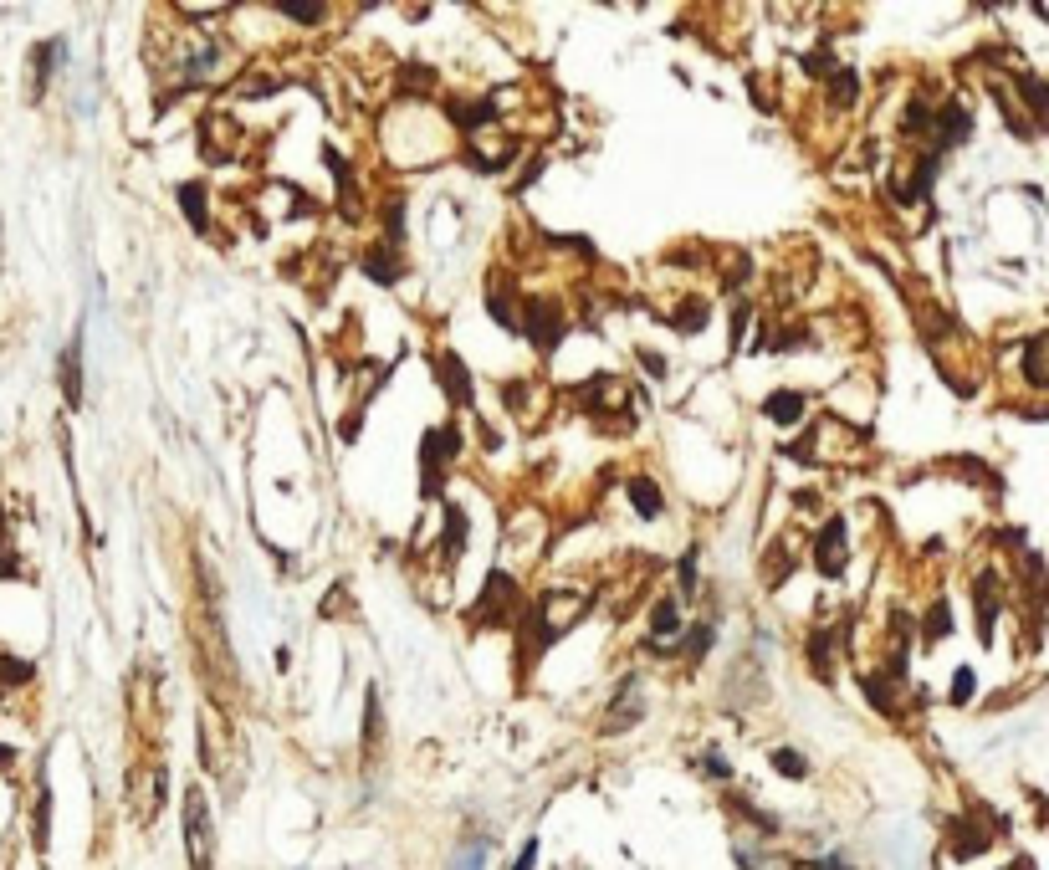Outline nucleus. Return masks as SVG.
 I'll list each match as a JSON object with an SVG mask.
<instances>
[{
  "mask_svg": "<svg viewBox=\"0 0 1049 870\" xmlns=\"http://www.w3.org/2000/svg\"><path fill=\"white\" fill-rule=\"evenodd\" d=\"M773 763H778V773H783V778H804V773H809V763H804L799 753H789V748H778V753H773Z\"/></svg>",
  "mask_w": 1049,
  "mask_h": 870,
  "instance_id": "26",
  "label": "nucleus"
},
{
  "mask_svg": "<svg viewBox=\"0 0 1049 870\" xmlns=\"http://www.w3.org/2000/svg\"><path fill=\"white\" fill-rule=\"evenodd\" d=\"M277 11L292 16V21H302V26H318L323 21V6H308V0H277Z\"/></svg>",
  "mask_w": 1049,
  "mask_h": 870,
  "instance_id": "23",
  "label": "nucleus"
},
{
  "mask_svg": "<svg viewBox=\"0 0 1049 870\" xmlns=\"http://www.w3.org/2000/svg\"><path fill=\"white\" fill-rule=\"evenodd\" d=\"M466 446V435H461V425L456 420H446V425H435V430H425V441H420V492L425 497H435L446 487V461L456 456Z\"/></svg>",
  "mask_w": 1049,
  "mask_h": 870,
  "instance_id": "1",
  "label": "nucleus"
},
{
  "mask_svg": "<svg viewBox=\"0 0 1049 870\" xmlns=\"http://www.w3.org/2000/svg\"><path fill=\"white\" fill-rule=\"evenodd\" d=\"M364 737H369V743L379 737V691H374V686H369V696H364Z\"/></svg>",
  "mask_w": 1049,
  "mask_h": 870,
  "instance_id": "27",
  "label": "nucleus"
},
{
  "mask_svg": "<svg viewBox=\"0 0 1049 870\" xmlns=\"http://www.w3.org/2000/svg\"><path fill=\"white\" fill-rule=\"evenodd\" d=\"M973 594H978V635L983 640H993V620H998V609H1003V589H998V574H978V584H973Z\"/></svg>",
  "mask_w": 1049,
  "mask_h": 870,
  "instance_id": "8",
  "label": "nucleus"
},
{
  "mask_svg": "<svg viewBox=\"0 0 1049 870\" xmlns=\"http://www.w3.org/2000/svg\"><path fill=\"white\" fill-rule=\"evenodd\" d=\"M707 773H717V778H727L732 768H727V758H722V753H707Z\"/></svg>",
  "mask_w": 1049,
  "mask_h": 870,
  "instance_id": "32",
  "label": "nucleus"
},
{
  "mask_svg": "<svg viewBox=\"0 0 1049 870\" xmlns=\"http://www.w3.org/2000/svg\"><path fill=\"white\" fill-rule=\"evenodd\" d=\"M835 645H845V640L824 635V630H814V635H809V645H804V650H809V666H814V671H819L824 681L835 676V666H829V650H835Z\"/></svg>",
  "mask_w": 1049,
  "mask_h": 870,
  "instance_id": "15",
  "label": "nucleus"
},
{
  "mask_svg": "<svg viewBox=\"0 0 1049 870\" xmlns=\"http://www.w3.org/2000/svg\"><path fill=\"white\" fill-rule=\"evenodd\" d=\"M947 635H952V609H947V599H932V615H927V625H922V640L937 645V640H947Z\"/></svg>",
  "mask_w": 1049,
  "mask_h": 870,
  "instance_id": "19",
  "label": "nucleus"
},
{
  "mask_svg": "<svg viewBox=\"0 0 1049 870\" xmlns=\"http://www.w3.org/2000/svg\"><path fill=\"white\" fill-rule=\"evenodd\" d=\"M430 369H435V379L446 384V395L456 400V405H471L476 395H471V374H466V364L451 354V348H441V354H430Z\"/></svg>",
  "mask_w": 1049,
  "mask_h": 870,
  "instance_id": "7",
  "label": "nucleus"
},
{
  "mask_svg": "<svg viewBox=\"0 0 1049 870\" xmlns=\"http://www.w3.org/2000/svg\"><path fill=\"white\" fill-rule=\"evenodd\" d=\"M804 410H809L804 389H778V395L763 400V415H768L773 425H794V420H804Z\"/></svg>",
  "mask_w": 1049,
  "mask_h": 870,
  "instance_id": "10",
  "label": "nucleus"
},
{
  "mask_svg": "<svg viewBox=\"0 0 1049 870\" xmlns=\"http://www.w3.org/2000/svg\"><path fill=\"white\" fill-rule=\"evenodd\" d=\"M1044 348H1049V338L1044 333H1034L1029 338V348H1024V379H1029V389H1044Z\"/></svg>",
  "mask_w": 1049,
  "mask_h": 870,
  "instance_id": "16",
  "label": "nucleus"
},
{
  "mask_svg": "<svg viewBox=\"0 0 1049 870\" xmlns=\"http://www.w3.org/2000/svg\"><path fill=\"white\" fill-rule=\"evenodd\" d=\"M62 395H67L72 410L82 405V323H77L72 343L62 348Z\"/></svg>",
  "mask_w": 1049,
  "mask_h": 870,
  "instance_id": "9",
  "label": "nucleus"
},
{
  "mask_svg": "<svg viewBox=\"0 0 1049 870\" xmlns=\"http://www.w3.org/2000/svg\"><path fill=\"white\" fill-rule=\"evenodd\" d=\"M630 502H635V512H640V517H661V512H666L661 487H655V476H645V471H635V476H630Z\"/></svg>",
  "mask_w": 1049,
  "mask_h": 870,
  "instance_id": "12",
  "label": "nucleus"
},
{
  "mask_svg": "<svg viewBox=\"0 0 1049 870\" xmlns=\"http://www.w3.org/2000/svg\"><path fill=\"white\" fill-rule=\"evenodd\" d=\"M517 328H522V338H528L538 354H553L558 338H563V308H558V302H548V297H533L528 308H522Z\"/></svg>",
  "mask_w": 1049,
  "mask_h": 870,
  "instance_id": "4",
  "label": "nucleus"
},
{
  "mask_svg": "<svg viewBox=\"0 0 1049 870\" xmlns=\"http://www.w3.org/2000/svg\"><path fill=\"white\" fill-rule=\"evenodd\" d=\"M681 625V609H676V599H661L650 609V635H671Z\"/></svg>",
  "mask_w": 1049,
  "mask_h": 870,
  "instance_id": "21",
  "label": "nucleus"
},
{
  "mask_svg": "<svg viewBox=\"0 0 1049 870\" xmlns=\"http://www.w3.org/2000/svg\"><path fill=\"white\" fill-rule=\"evenodd\" d=\"M814 563L824 579H840L845 574V517H829L819 538H814Z\"/></svg>",
  "mask_w": 1049,
  "mask_h": 870,
  "instance_id": "5",
  "label": "nucleus"
},
{
  "mask_svg": "<svg viewBox=\"0 0 1049 870\" xmlns=\"http://www.w3.org/2000/svg\"><path fill=\"white\" fill-rule=\"evenodd\" d=\"M676 579H681V594H696V548L676 558Z\"/></svg>",
  "mask_w": 1049,
  "mask_h": 870,
  "instance_id": "25",
  "label": "nucleus"
},
{
  "mask_svg": "<svg viewBox=\"0 0 1049 870\" xmlns=\"http://www.w3.org/2000/svg\"><path fill=\"white\" fill-rule=\"evenodd\" d=\"M364 272L379 282V287H389V282H400V256L389 251V241L384 246H369L364 251Z\"/></svg>",
  "mask_w": 1049,
  "mask_h": 870,
  "instance_id": "13",
  "label": "nucleus"
},
{
  "mask_svg": "<svg viewBox=\"0 0 1049 870\" xmlns=\"http://www.w3.org/2000/svg\"><path fill=\"white\" fill-rule=\"evenodd\" d=\"M533 860H538V845H522V855H517L512 870H533Z\"/></svg>",
  "mask_w": 1049,
  "mask_h": 870,
  "instance_id": "33",
  "label": "nucleus"
},
{
  "mask_svg": "<svg viewBox=\"0 0 1049 870\" xmlns=\"http://www.w3.org/2000/svg\"><path fill=\"white\" fill-rule=\"evenodd\" d=\"M517 609H522L517 579H512V574H502V569H492V574H487L482 599H476V609H471V625H476V630H487V625H512V620H517Z\"/></svg>",
  "mask_w": 1049,
  "mask_h": 870,
  "instance_id": "3",
  "label": "nucleus"
},
{
  "mask_svg": "<svg viewBox=\"0 0 1049 870\" xmlns=\"http://www.w3.org/2000/svg\"><path fill=\"white\" fill-rule=\"evenodd\" d=\"M461 543H466V512L461 507H446V563L461 558Z\"/></svg>",
  "mask_w": 1049,
  "mask_h": 870,
  "instance_id": "20",
  "label": "nucleus"
},
{
  "mask_svg": "<svg viewBox=\"0 0 1049 870\" xmlns=\"http://www.w3.org/2000/svg\"><path fill=\"white\" fill-rule=\"evenodd\" d=\"M1014 82H1019V93H1024V103H1029L1034 123H1044V113H1049V108H1044V82H1039L1034 72H1019V67H1014Z\"/></svg>",
  "mask_w": 1049,
  "mask_h": 870,
  "instance_id": "18",
  "label": "nucleus"
},
{
  "mask_svg": "<svg viewBox=\"0 0 1049 870\" xmlns=\"http://www.w3.org/2000/svg\"><path fill=\"white\" fill-rule=\"evenodd\" d=\"M185 855H190V870H215V830H210V804L200 783H190L185 794Z\"/></svg>",
  "mask_w": 1049,
  "mask_h": 870,
  "instance_id": "2",
  "label": "nucleus"
},
{
  "mask_svg": "<svg viewBox=\"0 0 1049 870\" xmlns=\"http://www.w3.org/2000/svg\"><path fill=\"white\" fill-rule=\"evenodd\" d=\"M712 635H717V625H712V620H702V625H696V630L686 635V656H691V661H702L707 650H712Z\"/></svg>",
  "mask_w": 1049,
  "mask_h": 870,
  "instance_id": "24",
  "label": "nucleus"
},
{
  "mask_svg": "<svg viewBox=\"0 0 1049 870\" xmlns=\"http://www.w3.org/2000/svg\"><path fill=\"white\" fill-rule=\"evenodd\" d=\"M891 686H896V681H886V676H865V696H870V707H876V712H896Z\"/></svg>",
  "mask_w": 1049,
  "mask_h": 870,
  "instance_id": "22",
  "label": "nucleus"
},
{
  "mask_svg": "<svg viewBox=\"0 0 1049 870\" xmlns=\"http://www.w3.org/2000/svg\"><path fill=\"white\" fill-rule=\"evenodd\" d=\"M180 210L190 215V226L205 236L210 231V205H205V185L200 180H190V185H180Z\"/></svg>",
  "mask_w": 1049,
  "mask_h": 870,
  "instance_id": "14",
  "label": "nucleus"
},
{
  "mask_svg": "<svg viewBox=\"0 0 1049 870\" xmlns=\"http://www.w3.org/2000/svg\"><path fill=\"white\" fill-rule=\"evenodd\" d=\"M538 174H543V154H538V159H533L528 169H522V174H517V190H528V185L538 180Z\"/></svg>",
  "mask_w": 1049,
  "mask_h": 870,
  "instance_id": "31",
  "label": "nucleus"
},
{
  "mask_svg": "<svg viewBox=\"0 0 1049 870\" xmlns=\"http://www.w3.org/2000/svg\"><path fill=\"white\" fill-rule=\"evenodd\" d=\"M748 318H753V308H732V348L742 343V328H748Z\"/></svg>",
  "mask_w": 1049,
  "mask_h": 870,
  "instance_id": "30",
  "label": "nucleus"
},
{
  "mask_svg": "<svg viewBox=\"0 0 1049 870\" xmlns=\"http://www.w3.org/2000/svg\"><path fill=\"white\" fill-rule=\"evenodd\" d=\"M952 681H957V686H952V702H957V707H963V702H968V696H973V691H978V676H973V671H968V666H963V671H957V676H952Z\"/></svg>",
  "mask_w": 1049,
  "mask_h": 870,
  "instance_id": "28",
  "label": "nucleus"
},
{
  "mask_svg": "<svg viewBox=\"0 0 1049 870\" xmlns=\"http://www.w3.org/2000/svg\"><path fill=\"white\" fill-rule=\"evenodd\" d=\"M67 57V41L62 36H52V41H41V47L31 52V67H36V98L47 93V82L57 77V62Z\"/></svg>",
  "mask_w": 1049,
  "mask_h": 870,
  "instance_id": "11",
  "label": "nucleus"
},
{
  "mask_svg": "<svg viewBox=\"0 0 1049 870\" xmlns=\"http://www.w3.org/2000/svg\"><path fill=\"white\" fill-rule=\"evenodd\" d=\"M640 359H645V369H650L655 379H661V374H666V364H661V359H655V354H650V348H640Z\"/></svg>",
  "mask_w": 1049,
  "mask_h": 870,
  "instance_id": "34",
  "label": "nucleus"
},
{
  "mask_svg": "<svg viewBox=\"0 0 1049 870\" xmlns=\"http://www.w3.org/2000/svg\"><path fill=\"white\" fill-rule=\"evenodd\" d=\"M932 128H937V154H947V149H957L973 134V108L968 103H947L942 113H932Z\"/></svg>",
  "mask_w": 1049,
  "mask_h": 870,
  "instance_id": "6",
  "label": "nucleus"
},
{
  "mask_svg": "<svg viewBox=\"0 0 1049 870\" xmlns=\"http://www.w3.org/2000/svg\"><path fill=\"white\" fill-rule=\"evenodd\" d=\"M0 676H6L11 686H26V681L36 676V666H31V661H6V666H0Z\"/></svg>",
  "mask_w": 1049,
  "mask_h": 870,
  "instance_id": "29",
  "label": "nucleus"
},
{
  "mask_svg": "<svg viewBox=\"0 0 1049 870\" xmlns=\"http://www.w3.org/2000/svg\"><path fill=\"white\" fill-rule=\"evenodd\" d=\"M855 93H860L855 67H835V72H829V103H835V108H850Z\"/></svg>",
  "mask_w": 1049,
  "mask_h": 870,
  "instance_id": "17",
  "label": "nucleus"
}]
</instances>
